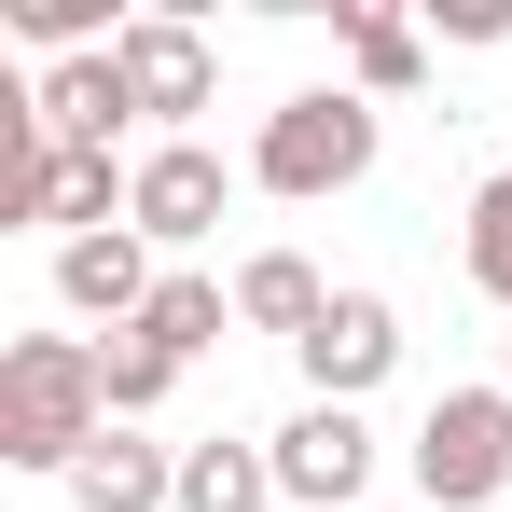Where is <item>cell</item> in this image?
I'll return each mask as SVG.
<instances>
[{
	"mask_svg": "<svg viewBox=\"0 0 512 512\" xmlns=\"http://www.w3.org/2000/svg\"><path fill=\"white\" fill-rule=\"evenodd\" d=\"M111 360L84 333H14L0 346V457L14 471H84L97 443H111Z\"/></svg>",
	"mask_w": 512,
	"mask_h": 512,
	"instance_id": "obj_1",
	"label": "cell"
},
{
	"mask_svg": "<svg viewBox=\"0 0 512 512\" xmlns=\"http://www.w3.org/2000/svg\"><path fill=\"white\" fill-rule=\"evenodd\" d=\"M250 180H263V194H291V208H319V194H346V180H374V97H360V84L277 97L263 139H250Z\"/></svg>",
	"mask_w": 512,
	"mask_h": 512,
	"instance_id": "obj_2",
	"label": "cell"
},
{
	"mask_svg": "<svg viewBox=\"0 0 512 512\" xmlns=\"http://www.w3.org/2000/svg\"><path fill=\"white\" fill-rule=\"evenodd\" d=\"M512 485V388H443L416 416V499L429 512H485Z\"/></svg>",
	"mask_w": 512,
	"mask_h": 512,
	"instance_id": "obj_3",
	"label": "cell"
},
{
	"mask_svg": "<svg viewBox=\"0 0 512 512\" xmlns=\"http://www.w3.org/2000/svg\"><path fill=\"white\" fill-rule=\"evenodd\" d=\"M125 180H139V167H111V153H56V139H42L28 167L0 180V222H56V250H70V236H111V222H125Z\"/></svg>",
	"mask_w": 512,
	"mask_h": 512,
	"instance_id": "obj_4",
	"label": "cell"
},
{
	"mask_svg": "<svg viewBox=\"0 0 512 512\" xmlns=\"http://www.w3.org/2000/svg\"><path fill=\"white\" fill-rule=\"evenodd\" d=\"M374 485V429H360V402H305V416L277 429V499L291 512H346Z\"/></svg>",
	"mask_w": 512,
	"mask_h": 512,
	"instance_id": "obj_5",
	"label": "cell"
},
{
	"mask_svg": "<svg viewBox=\"0 0 512 512\" xmlns=\"http://www.w3.org/2000/svg\"><path fill=\"white\" fill-rule=\"evenodd\" d=\"M125 222H139L153 250L222 236V153H208V139H153V153H139V180H125Z\"/></svg>",
	"mask_w": 512,
	"mask_h": 512,
	"instance_id": "obj_6",
	"label": "cell"
},
{
	"mask_svg": "<svg viewBox=\"0 0 512 512\" xmlns=\"http://www.w3.org/2000/svg\"><path fill=\"white\" fill-rule=\"evenodd\" d=\"M111 56H125V97H139V125H194V111H208V84H222V70H208V28H194V14H139V28H125V42H111Z\"/></svg>",
	"mask_w": 512,
	"mask_h": 512,
	"instance_id": "obj_7",
	"label": "cell"
},
{
	"mask_svg": "<svg viewBox=\"0 0 512 512\" xmlns=\"http://www.w3.org/2000/svg\"><path fill=\"white\" fill-rule=\"evenodd\" d=\"M153 291H167V277H153V236H139V222H111V236H70V250H56V305H70V319L139 333Z\"/></svg>",
	"mask_w": 512,
	"mask_h": 512,
	"instance_id": "obj_8",
	"label": "cell"
},
{
	"mask_svg": "<svg viewBox=\"0 0 512 512\" xmlns=\"http://www.w3.org/2000/svg\"><path fill=\"white\" fill-rule=\"evenodd\" d=\"M291 360H305V388H319V402H360V388L402 360V305H388V291H333V319L291 346Z\"/></svg>",
	"mask_w": 512,
	"mask_h": 512,
	"instance_id": "obj_9",
	"label": "cell"
},
{
	"mask_svg": "<svg viewBox=\"0 0 512 512\" xmlns=\"http://www.w3.org/2000/svg\"><path fill=\"white\" fill-rule=\"evenodd\" d=\"M28 97H42V139H56V153H111V125L139 111V97H125V56H56Z\"/></svg>",
	"mask_w": 512,
	"mask_h": 512,
	"instance_id": "obj_10",
	"label": "cell"
},
{
	"mask_svg": "<svg viewBox=\"0 0 512 512\" xmlns=\"http://www.w3.org/2000/svg\"><path fill=\"white\" fill-rule=\"evenodd\" d=\"M236 319H250V333H319V319H333V277H319V263L305 250H250L236 263Z\"/></svg>",
	"mask_w": 512,
	"mask_h": 512,
	"instance_id": "obj_11",
	"label": "cell"
},
{
	"mask_svg": "<svg viewBox=\"0 0 512 512\" xmlns=\"http://www.w3.org/2000/svg\"><path fill=\"white\" fill-rule=\"evenodd\" d=\"M70 499H84V512H180V457L139 443V429H111L84 471H70Z\"/></svg>",
	"mask_w": 512,
	"mask_h": 512,
	"instance_id": "obj_12",
	"label": "cell"
},
{
	"mask_svg": "<svg viewBox=\"0 0 512 512\" xmlns=\"http://www.w3.org/2000/svg\"><path fill=\"white\" fill-rule=\"evenodd\" d=\"M277 499V443H180V512H263Z\"/></svg>",
	"mask_w": 512,
	"mask_h": 512,
	"instance_id": "obj_13",
	"label": "cell"
},
{
	"mask_svg": "<svg viewBox=\"0 0 512 512\" xmlns=\"http://www.w3.org/2000/svg\"><path fill=\"white\" fill-rule=\"evenodd\" d=\"M222 319H236V291H222V277H194V263H180L167 291H153V305H139V346H153V360H208V346H222Z\"/></svg>",
	"mask_w": 512,
	"mask_h": 512,
	"instance_id": "obj_14",
	"label": "cell"
},
{
	"mask_svg": "<svg viewBox=\"0 0 512 512\" xmlns=\"http://www.w3.org/2000/svg\"><path fill=\"white\" fill-rule=\"evenodd\" d=\"M346 70H360V97H402L429 70V28L416 14H346Z\"/></svg>",
	"mask_w": 512,
	"mask_h": 512,
	"instance_id": "obj_15",
	"label": "cell"
},
{
	"mask_svg": "<svg viewBox=\"0 0 512 512\" xmlns=\"http://www.w3.org/2000/svg\"><path fill=\"white\" fill-rule=\"evenodd\" d=\"M471 291H485V305H512V167L471 180Z\"/></svg>",
	"mask_w": 512,
	"mask_h": 512,
	"instance_id": "obj_16",
	"label": "cell"
},
{
	"mask_svg": "<svg viewBox=\"0 0 512 512\" xmlns=\"http://www.w3.org/2000/svg\"><path fill=\"white\" fill-rule=\"evenodd\" d=\"M14 28H28V42H56V56H111V42H125L97 0H14Z\"/></svg>",
	"mask_w": 512,
	"mask_h": 512,
	"instance_id": "obj_17",
	"label": "cell"
},
{
	"mask_svg": "<svg viewBox=\"0 0 512 512\" xmlns=\"http://www.w3.org/2000/svg\"><path fill=\"white\" fill-rule=\"evenodd\" d=\"M97 360H111V416H153V402H167V388H180V360H153V346H139V333H111V346H97Z\"/></svg>",
	"mask_w": 512,
	"mask_h": 512,
	"instance_id": "obj_18",
	"label": "cell"
},
{
	"mask_svg": "<svg viewBox=\"0 0 512 512\" xmlns=\"http://www.w3.org/2000/svg\"><path fill=\"white\" fill-rule=\"evenodd\" d=\"M443 42H512V0H443Z\"/></svg>",
	"mask_w": 512,
	"mask_h": 512,
	"instance_id": "obj_19",
	"label": "cell"
},
{
	"mask_svg": "<svg viewBox=\"0 0 512 512\" xmlns=\"http://www.w3.org/2000/svg\"><path fill=\"white\" fill-rule=\"evenodd\" d=\"M499 388H512V346H499Z\"/></svg>",
	"mask_w": 512,
	"mask_h": 512,
	"instance_id": "obj_20",
	"label": "cell"
}]
</instances>
